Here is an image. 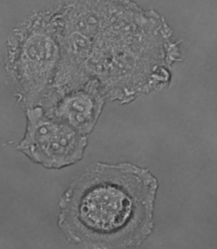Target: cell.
Returning <instances> with one entry per match:
<instances>
[{
    "label": "cell",
    "instance_id": "cell-2",
    "mask_svg": "<svg viewBox=\"0 0 217 249\" xmlns=\"http://www.w3.org/2000/svg\"><path fill=\"white\" fill-rule=\"evenodd\" d=\"M4 73L17 100L28 108L48 95L60 59V48L48 10L33 13L10 30L6 42Z\"/></svg>",
    "mask_w": 217,
    "mask_h": 249
},
{
    "label": "cell",
    "instance_id": "cell-3",
    "mask_svg": "<svg viewBox=\"0 0 217 249\" xmlns=\"http://www.w3.org/2000/svg\"><path fill=\"white\" fill-rule=\"evenodd\" d=\"M27 131L18 148L46 167H61L78 160L85 139L68 124L45 113L42 107L27 109Z\"/></svg>",
    "mask_w": 217,
    "mask_h": 249
},
{
    "label": "cell",
    "instance_id": "cell-1",
    "mask_svg": "<svg viewBox=\"0 0 217 249\" xmlns=\"http://www.w3.org/2000/svg\"><path fill=\"white\" fill-rule=\"evenodd\" d=\"M155 180L129 164L99 165L65 194L60 225L74 240L99 246L132 245L151 229Z\"/></svg>",
    "mask_w": 217,
    "mask_h": 249
},
{
    "label": "cell",
    "instance_id": "cell-4",
    "mask_svg": "<svg viewBox=\"0 0 217 249\" xmlns=\"http://www.w3.org/2000/svg\"><path fill=\"white\" fill-rule=\"evenodd\" d=\"M43 110L46 114L68 124L77 132H83L91 129L99 107L88 93L74 90Z\"/></svg>",
    "mask_w": 217,
    "mask_h": 249
}]
</instances>
